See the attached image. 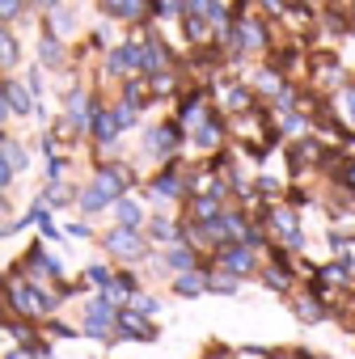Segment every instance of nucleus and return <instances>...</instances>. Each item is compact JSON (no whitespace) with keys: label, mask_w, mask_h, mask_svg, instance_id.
Instances as JSON below:
<instances>
[{"label":"nucleus","mask_w":355,"mask_h":359,"mask_svg":"<svg viewBox=\"0 0 355 359\" xmlns=\"http://www.w3.org/2000/svg\"><path fill=\"white\" fill-rule=\"evenodd\" d=\"M43 5H51V0H43Z\"/></svg>","instance_id":"nucleus-31"},{"label":"nucleus","mask_w":355,"mask_h":359,"mask_svg":"<svg viewBox=\"0 0 355 359\" xmlns=\"http://www.w3.org/2000/svg\"><path fill=\"white\" fill-rule=\"evenodd\" d=\"M89 279H93L98 287H106V283H110V275H106V266H89Z\"/></svg>","instance_id":"nucleus-24"},{"label":"nucleus","mask_w":355,"mask_h":359,"mask_svg":"<svg viewBox=\"0 0 355 359\" xmlns=\"http://www.w3.org/2000/svg\"><path fill=\"white\" fill-rule=\"evenodd\" d=\"M178 191H182V187H178V173H161L152 182V195H161V199H173Z\"/></svg>","instance_id":"nucleus-10"},{"label":"nucleus","mask_w":355,"mask_h":359,"mask_svg":"<svg viewBox=\"0 0 355 359\" xmlns=\"http://www.w3.org/2000/svg\"><path fill=\"white\" fill-rule=\"evenodd\" d=\"M208 287H212V292H225V296H233V292H237V279H233V275H220V279H212Z\"/></svg>","instance_id":"nucleus-17"},{"label":"nucleus","mask_w":355,"mask_h":359,"mask_svg":"<svg viewBox=\"0 0 355 359\" xmlns=\"http://www.w3.org/2000/svg\"><path fill=\"white\" fill-rule=\"evenodd\" d=\"M140 64H144V68H165V51H161V47H144Z\"/></svg>","instance_id":"nucleus-15"},{"label":"nucleus","mask_w":355,"mask_h":359,"mask_svg":"<svg viewBox=\"0 0 355 359\" xmlns=\"http://www.w3.org/2000/svg\"><path fill=\"white\" fill-rule=\"evenodd\" d=\"M114 325H119V334H127V338H152V330H148L135 313H119V321H114Z\"/></svg>","instance_id":"nucleus-6"},{"label":"nucleus","mask_w":355,"mask_h":359,"mask_svg":"<svg viewBox=\"0 0 355 359\" xmlns=\"http://www.w3.org/2000/svg\"><path fill=\"white\" fill-rule=\"evenodd\" d=\"M119 317H114V304L106 300V296H98V300H89V309H85V330L93 334V338H102V334H110V325H114Z\"/></svg>","instance_id":"nucleus-3"},{"label":"nucleus","mask_w":355,"mask_h":359,"mask_svg":"<svg viewBox=\"0 0 355 359\" xmlns=\"http://www.w3.org/2000/svg\"><path fill=\"white\" fill-rule=\"evenodd\" d=\"M246 43H250V47H262V30H258L254 22H246Z\"/></svg>","instance_id":"nucleus-23"},{"label":"nucleus","mask_w":355,"mask_h":359,"mask_svg":"<svg viewBox=\"0 0 355 359\" xmlns=\"http://www.w3.org/2000/svg\"><path fill=\"white\" fill-rule=\"evenodd\" d=\"M5 97H9V110H18V114H30V93H26L22 85H5Z\"/></svg>","instance_id":"nucleus-9"},{"label":"nucleus","mask_w":355,"mask_h":359,"mask_svg":"<svg viewBox=\"0 0 355 359\" xmlns=\"http://www.w3.org/2000/svg\"><path fill=\"white\" fill-rule=\"evenodd\" d=\"M187 34L199 39V34H203V22H199V18H187Z\"/></svg>","instance_id":"nucleus-25"},{"label":"nucleus","mask_w":355,"mask_h":359,"mask_svg":"<svg viewBox=\"0 0 355 359\" xmlns=\"http://www.w3.org/2000/svg\"><path fill=\"white\" fill-rule=\"evenodd\" d=\"M13 64H18V43H13V34L0 30V68H13Z\"/></svg>","instance_id":"nucleus-12"},{"label":"nucleus","mask_w":355,"mask_h":359,"mask_svg":"<svg viewBox=\"0 0 355 359\" xmlns=\"http://www.w3.org/2000/svg\"><path fill=\"white\" fill-rule=\"evenodd\" d=\"M169 266L191 271V266H195V254H191V250H169Z\"/></svg>","instance_id":"nucleus-14"},{"label":"nucleus","mask_w":355,"mask_h":359,"mask_svg":"<svg viewBox=\"0 0 355 359\" xmlns=\"http://www.w3.org/2000/svg\"><path fill=\"white\" fill-rule=\"evenodd\" d=\"M5 156L13 161V169H26V165H30V156L22 152V144H5Z\"/></svg>","instance_id":"nucleus-16"},{"label":"nucleus","mask_w":355,"mask_h":359,"mask_svg":"<svg viewBox=\"0 0 355 359\" xmlns=\"http://www.w3.org/2000/svg\"><path fill=\"white\" fill-rule=\"evenodd\" d=\"M114 212H119V229H135V224H140V208H135L131 199H119Z\"/></svg>","instance_id":"nucleus-11"},{"label":"nucleus","mask_w":355,"mask_h":359,"mask_svg":"<svg viewBox=\"0 0 355 359\" xmlns=\"http://www.w3.org/2000/svg\"><path fill=\"white\" fill-rule=\"evenodd\" d=\"M110 9H119V13L135 18V13H140V0H110Z\"/></svg>","instance_id":"nucleus-19"},{"label":"nucleus","mask_w":355,"mask_h":359,"mask_svg":"<svg viewBox=\"0 0 355 359\" xmlns=\"http://www.w3.org/2000/svg\"><path fill=\"white\" fill-rule=\"evenodd\" d=\"M203 287H208V279L195 275V271H182V275H178V296H199Z\"/></svg>","instance_id":"nucleus-8"},{"label":"nucleus","mask_w":355,"mask_h":359,"mask_svg":"<svg viewBox=\"0 0 355 359\" xmlns=\"http://www.w3.org/2000/svg\"><path fill=\"white\" fill-rule=\"evenodd\" d=\"M13 182V161L5 156V148H0V187H9Z\"/></svg>","instance_id":"nucleus-18"},{"label":"nucleus","mask_w":355,"mask_h":359,"mask_svg":"<svg viewBox=\"0 0 355 359\" xmlns=\"http://www.w3.org/2000/svg\"><path fill=\"white\" fill-rule=\"evenodd\" d=\"M9 359H34V355H30V351H13Z\"/></svg>","instance_id":"nucleus-29"},{"label":"nucleus","mask_w":355,"mask_h":359,"mask_svg":"<svg viewBox=\"0 0 355 359\" xmlns=\"http://www.w3.org/2000/svg\"><path fill=\"white\" fill-rule=\"evenodd\" d=\"M216 135H220V131H216L212 123H203V127L195 131V140H199V144H216Z\"/></svg>","instance_id":"nucleus-20"},{"label":"nucleus","mask_w":355,"mask_h":359,"mask_svg":"<svg viewBox=\"0 0 355 359\" xmlns=\"http://www.w3.org/2000/svg\"><path fill=\"white\" fill-rule=\"evenodd\" d=\"M347 110H351V118H355V89H347Z\"/></svg>","instance_id":"nucleus-28"},{"label":"nucleus","mask_w":355,"mask_h":359,"mask_svg":"<svg viewBox=\"0 0 355 359\" xmlns=\"http://www.w3.org/2000/svg\"><path fill=\"white\" fill-rule=\"evenodd\" d=\"M135 309H140V313H156V300H148V296H140V300H135Z\"/></svg>","instance_id":"nucleus-26"},{"label":"nucleus","mask_w":355,"mask_h":359,"mask_svg":"<svg viewBox=\"0 0 355 359\" xmlns=\"http://www.w3.org/2000/svg\"><path fill=\"white\" fill-rule=\"evenodd\" d=\"M39 51H43V64H47V68H51V64H60V55H64V47H60L55 39H43V47H39Z\"/></svg>","instance_id":"nucleus-13"},{"label":"nucleus","mask_w":355,"mask_h":359,"mask_svg":"<svg viewBox=\"0 0 355 359\" xmlns=\"http://www.w3.org/2000/svg\"><path fill=\"white\" fill-rule=\"evenodd\" d=\"M0 216H5V203H0Z\"/></svg>","instance_id":"nucleus-30"},{"label":"nucleus","mask_w":355,"mask_h":359,"mask_svg":"<svg viewBox=\"0 0 355 359\" xmlns=\"http://www.w3.org/2000/svg\"><path fill=\"white\" fill-rule=\"evenodd\" d=\"M152 237L169 241V237H173V224H169V220H152Z\"/></svg>","instance_id":"nucleus-21"},{"label":"nucleus","mask_w":355,"mask_h":359,"mask_svg":"<svg viewBox=\"0 0 355 359\" xmlns=\"http://www.w3.org/2000/svg\"><path fill=\"white\" fill-rule=\"evenodd\" d=\"M220 262H225L229 275H246V271H254V254L241 250V245H229V250L220 254Z\"/></svg>","instance_id":"nucleus-5"},{"label":"nucleus","mask_w":355,"mask_h":359,"mask_svg":"<svg viewBox=\"0 0 355 359\" xmlns=\"http://www.w3.org/2000/svg\"><path fill=\"white\" fill-rule=\"evenodd\" d=\"M9 300H13V309H22L26 317H39V313L51 309V296H43V292L30 287V283H13V287H9Z\"/></svg>","instance_id":"nucleus-2"},{"label":"nucleus","mask_w":355,"mask_h":359,"mask_svg":"<svg viewBox=\"0 0 355 359\" xmlns=\"http://www.w3.org/2000/svg\"><path fill=\"white\" fill-rule=\"evenodd\" d=\"M106 250H110L114 258H140V254H144V241L135 237V229H119V233L106 237Z\"/></svg>","instance_id":"nucleus-4"},{"label":"nucleus","mask_w":355,"mask_h":359,"mask_svg":"<svg viewBox=\"0 0 355 359\" xmlns=\"http://www.w3.org/2000/svg\"><path fill=\"white\" fill-rule=\"evenodd\" d=\"M5 114H9V97L0 93V123H5Z\"/></svg>","instance_id":"nucleus-27"},{"label":"nucleus","mask_w":355,"mask_h":359,"mask_svg":"<svg viewBox=\"0 0 355 359\" xmlns=\"http://www.w3.org/2000/svg\"><path fill=\"white\" fill-rule=\"evenodd\" d=\"M123 187H127V169L110 165V169H102V173H98V182L81 195V208H85V212H102L110 199H119V195H123Z\"/></svg>","instance_id":"nucleus-1"},{"label":"nucleus","mask_w":355,"mask_h":359,"mask_svg":"<svg viewBox=\"0 0 355 359\" xmlns=\"http://www.w3.org/2000/svg\"><path fill=\"white\" fill-rule=\"evenodd\" d=\"M22 13V0H0V18H18Z\"/></svg>","instance_id":"nucleus-22"},{"label":"nucleus","mask_w":355,"mask_h":359,"mask_svg":"<svg viewBox=\"0 0 355 359\" xmlns=\"http://www.w3.org/2000/svg\"><path fill=\"white\" fill-rule=\"evenodd\" d=\"M140 64V51L135 47H119L114 55H110V72H131Z\"/></svg>","instance_id":"nucleus-7"}]
</instances>
